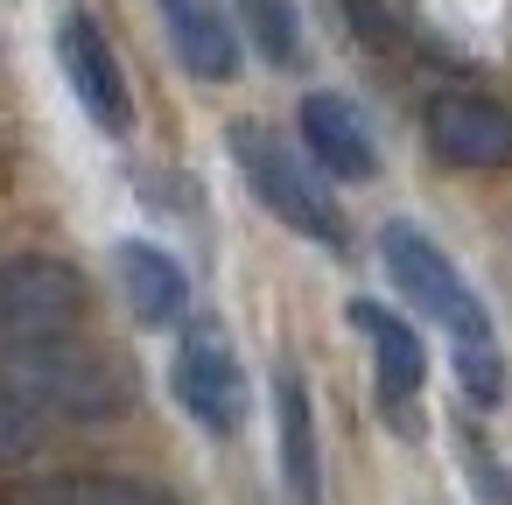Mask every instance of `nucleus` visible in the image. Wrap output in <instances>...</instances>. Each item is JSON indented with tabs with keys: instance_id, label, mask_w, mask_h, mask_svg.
I'll list each match as a JSON object with an SVG mask.
<instances>
[{
	"instance_id": "nucleus-1",
	"label": "nucleus",
	"mask_w": 512,
	"mask_h": 505,
	"mask_svg": "<svg viewBox=\"0 0 512 505\" xmlns=\"http://www.w3.org/2000/svg\"><path fill=\"white\" fill-rule=\"evenodd\" d=\"M0 393L57 421H120L134 407V372L113 351L57 330V337L0 344Z\"/></svg>"
},
{
	"instance_id": "nucleus-2",
	"label": "nucleus",
	"mask_w": 512,
	"mask_h": 505,
	"mask_svg": "<svg viewBox=\"0 0 512 505\" xmlns=\"http://www.w3.org/2000/svg\"><path fill=\"white\" fill-rule=\"evenodd\" d=\"M379 260H386L393 288H400L421 316H435V323L456 337V351H491V344H498L484 302L470 295V281L449 267V253H442L428 232H414V225H386V232H379Z\"/></svg>"
},
{
	"instance_id": "nucleus-3",
	"label": "nucleus",
	"mask_w": 512,
	"mask_h": 505,
	"mask_svg": "<svg viewBox=\"0 0 512 505\" xmlns=\"http://www.w3.org/2000/svg\"><path fill=\"white\" fill-rule=\"evenodd\" d=\"M232 162H239L246 190H253L288 232H302V239H316V246H344V218H337L330 190H323V183H316L267 127L239 120V127H232Z\"/></svg>"
},
{
	"instance_id": "nucleus-4",
	"label": "nucleus",
	"mask_w": 512,
	"mask_h": 505,
	"mask_svg": "<svg viewBox=\"0 0 512 505\" xmlns=\"http://www.w3.org/2000/svg\"><path fill=\"white\" fill-rule=\"evenodd\" d=\"M78 316H85V281H78L71 260H50V253L0 260V344L57 337Z\"/></svg>"
},
{
	"instance_id": "nucleus-5",
	"label": "nucleus",
	"mask_w": 512,
	"mask_h": 505,
	"mask_svg": "<svg viewBox=\"0 0 512 505\" xmlns=\"http://www.w3.org/2000/svg\"><path fill=\"white\" fill-rule=\"evenodd\" d=\"M176 400L190 407V421L197 428H211V435H232L239 421H246V365H239V351H232V337L218 330V323H190V337L176 344Z\"/></svg>"
},
{
	"instance_id": "nucleus-6",
	"label": "nucleus",
	"mask_w": 512,
	"mask_h": 505,
	"mask_svg": "<svg viewBox=\"0 0 512 505\" xmlns=\"http://www.w3.org/2000/svg\"><path fill=\"white\" fill-rule=\"evenodd\" d=\"M57 57H64V78H71L78 106L92 113V127L127 134V127H134V99H127V71H120L106 29H99L92 15H64V29H57Z\"/></svg>"
},
{
	"instance_id": "nucleus-7",
	"label": "nucleus",
	"mask_w": 512,
	"mask_h": 505,
	"mask_svg": "<svg viewBox=\"0 0 512 505\" xmlns=\"http://www.w3.org/2000/svg\"><path fill=\"white\" fill-rule=\"evenodd\" d=\"M428 148L456 169H505L512 162V113L484 92L428 99Z\"/></svg>"
},
{
	"instance_id": "nucleus-8",
	"label": "nucleus",
	"mask_w": 512,
	"mask_h": 505,
	"mask_svg": "<svg viewBox=\"0 0 512 505\" xmlns=\"http://www.w3.org/2000/svg\"><path fill=\"white\" fill-rule=\"evenodd\" d=\"M0 505H176V498L127 470H22L0 484Z\"/></svg>"
},
{
	"instance_id": "nucleus-9",
	"label": "nucleus",
	"mask_w": 512,
	"mask_h": 505,
	"mask_svg": "<svg viewBox=\"0 0 512 505\" xmlns=\"http://www.w3.org/2000/svg\"><path fill=\"white\" fill-rule=\"evenodd\" d=\"M351 323L372 337V365H379V400L393 407V421L400 428H414V414H407V400L421 393V379H428V351H421V337L393 316V309H379V302H351Z\"/></svg>"
},
{
	"instance_id": "nucleus-10",
	"label": "nucleus",
	"mask_w": 512,
	"mask_h": 505,
	"mask_svg": "<svg viewBox=\"0 0 512 505\" xmlns=\"http://www.w3.org/2000/svg\"><path fill=\"white\" fill-rule=\"evenodd\" d=\"M113 267H120L127 309H134L148 330L183 323V309H190V274H183L176 253H162V246H148V239H120V246H113Z\"/></svg>"
},
{
	"instance_id": "nucleus-11",
	"label": "nucleus",
	"mask_w": 512,
	"mask_h": 505,
	"mask_svg": "<svg viewBox=\"0 0 512 505\" xmlns=\"http://www.w3.org/2000/svg\"><path fill=\"white\" fill-rule=\"evenodd\" d=\"M302 141H309V155H316L330 176H344V183H372V169H379L358 106L337 99V92H309V99H302Z\"/></svg>"
},
{
	"instance_id": "nucleus-12",
	"label": "nucleus",
	"mask_w": 512,
	"mask_h": 505,
	"mask_svg": "<svg viewBox=\"0 0 512 505\" xmlns=\"http://www.w3.org/2000/svg\"><path fill=\"white\" fill-rule=\"evenodd\" d=\"M162 22H169V43L190 78L225 85L239 71V43H232V22L218 15V0H162Z\"/></svg>"
},
{
	"instance_id": "nucleus-13",
	"label": "nucleus",
	"mask_w": 512,
	"mask_h": 505,
	"mask_svg": "<svg viewBox=\"0 0 512 505\" xmlns=\"http://www.w3.org/2000/svg\"><path fill=\"white\" fill-rule=\"evenodd\" d=\"M274 414H281V477L295 491V505H323V456H316V414H309V386L295 365H281L274 379Z\"/></svg>"
},
{
	"instance_id": "nucleus-14",
	"label": "nucleus",
	"mask_w": 512,
	"mask_h": 505,
	"mask_svg": "<svg viewBox=\"0 0 512 505\" xmlns=\"http://www.w3.org/2000/svg\"><path fill=\"white\" fill-rule=\"evenodd\" d=\"M239 22H246L253 50L274 71H288L302 57V15H295V0H239Z\"/></svg>"
},
{
	"instance_id": "nucleus-15",
	"label": "nucleus",
	"mask_w": 512,
	"mask_h": 505,
	"mask_svg": "<svg viewBox=\"0 0 512 505\" xmlns=\"http://www.w3.org/2000/svg\"><path fill=\"white\" fill-rule=\"evenodd\" d=\"M36 449H43V421H36L22 400L0 393V470H22Z\"/></svg>"
}]
</instances>
